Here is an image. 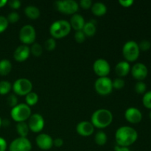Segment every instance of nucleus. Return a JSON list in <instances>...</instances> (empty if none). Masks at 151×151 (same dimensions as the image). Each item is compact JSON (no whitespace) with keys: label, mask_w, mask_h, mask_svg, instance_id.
<instances>
[{"label":"nucleus","mask_w":151,"mask_h":151,"mask_svg":"<svg viewBox=\"0 0 151 151\" xmlns=\"http://www.w3.org/2000/svg\"><path fill=\"white\" fill-rule=\"evenodd\" d=\"M140 54L139 45L136 41H127L122 47V55L127 62H134L138 59Z\"/></svg>","instance_id":"5"},{"label":"nucleus","mask_w":151,"mask_h":151,"mask_svg":"<svg viewBox=\"0 0 151 151\" xmlns=\"http://www.w3.org/2000/svg\"><path fill=\"white\" fill-rule=\"evenodd\" d=\"M82 30L86 37L94 36L96 33V31H97V27H96L95 23L93 21L86 22Z\"/></svg>","instance_id":"22"},{"label":"nucleus","mask_w":151,"mask_h":151,"mask_svg":"<svg viewBox=\"0 0 151 151\" xmlns=\"http://www.w3.org/2000/svg\"><path fill=\"white\" fill-rule=\"evenodd\" d=\"M91 12L96 16H103L107 12V7L102 2H95L91 6Z\"/></svg>","instance_id":"20"},{"label":"nucleus","mask_w":151,"mask_h":151,"mask_svg":"<svg viewBox=\"0 0 151 151\" xmlns=\"http://www.w3.org/2000/svg\"><path fill=\"white\" fill-rule=\"evenodd\" d=\"M146 89H147V86L143 81H138L136 83L134 90L136 92L139 94H143L145 93Z\"/></svg>","instance_id":"29"},{"label":"nucleus","mask_w":151,"mask_h":151,"mask_svg":"<svg viewBox=\"0 0 151 151\" xmlns=\"http://www.w3.org/2000/svg\"><path fill=\"white\" fill-rule=\"evenodd\" d=\"M29 50H30V54L35 56V57H39L43 53V47H41V45H40L39 44H37V43L32 44Z\"/></svg>","instance_id":"28"},{"label":"nucleus","mask_w":151,"mask_h":151,"mask_svg":"<svg viewBox=\"0 0 151 151\" xmlns=\"http://www.w3.org/2000/svg\"><path fill=\"white\" fill-rule=\"evenodd\" d=\"M24 13L27 17L32 19V20H35V19H38L40 15H41V12H40L39 9L33 5H29L25 7Z\"/></svg>","instance_id":"21"},{"label":"nucleus","mask_w":151,"mask_h":151,"mask_svg":"<svg viewBox=\"0 0 151 151\" xmlns=\"http://www.w3.org/2000/svg\"><path fill=\"white\" fill-rule=\"evenodd\" d=\"M16 131H17L18 134L20 137H23V138H27L28 134L29 132V127H28L27 123L25 122H18L17 125L16 126Z\"/></svg>","instance_id":"24"},{"label":"nucleus","mask_w":151,"mask_h":151,"mask_svg":"<svg viewBox=\"0 0 151 151\" xmlns=\"http://www.w3.org/2000/svg\"><path fill=\"white\" fill-rule=\"evenodd\" d=\"M25 100H26V104L27 106H35L38 101V95L35 92L31 91L25 96Z\"/></svg>","instance_id":"26"},{"label":"nucleus","mask_w":151,"mask_h":151,"mask_svg":"<svg viewBox=\"0 0 151 151\" xmlns=\"http://www.w3.org/2000/svg\"><path fill=\"white\" fill-rule=\"evenodd\" d=\"M9 22L7 18L3 16H0V33L4 32L8 27Z\"/></svg>","instance_id":"36"},{"label":"nucleus","mask_w":151,"mask_h":151,"mask_svg":"<svg viewBox=\"0 0 151 151\" xmlns=\"http://www.w3.org/2000/svg\"><path fill=\"white\" fill-rule=\"evenodd\" d=\"M76 131L77 133L81 137H90L94 133V127L91 122L82 121L77 125Z\"/></svg>","instance_id":"16"},{"label":"nucleus","mask_w":151,"mask_h":151,"mask_svg":"<svg viewBox=\"0 0 151 151\" xmlns=\"http://www.w3.org/2000/svg\"><path fill=\"white\" fill-rule=\"evenodd\" d=\"M12 88V85L7 81H0V95L8 94Z\"/></svg>","instance_id":"27"},{"label":"nucleus","mask_w":151,"mask_h":151,"mask_svg":"<svg viewBox=\"0 0 151 151\" xmlns=\"http://www.w3.org/2000/svg\"><path fill=\"white\" fill-rule=\"evenodd\" d=\"M142 103L145 107L151 109V91L145 93L142 97Z\"/></svg>","instance_id":"30"},{"label":"nucleus","mask_w":151,"mask_h":151,"mask_svg":"<svg viewBox=\"0 0 151 151\" xmlns=\"http://www.w3.org/2000/svg\"><path fill=\"white\" fill-rule=\"evenodd\" d=\"M112 86H113V88L120 90L125 86V81H124L123 79L120 78H116V79H114L112 81Z\"/></svg>","instance_id":"32"},{"label":"nucleus","mask_w":151,"mask_h":151,"mask_svg":"<svg viewBox=\"0 0 151 151\" xmlns=\"http://www.w3.org/2000/svg\"><path fill=\"white\" fill-rule=\"evenodd\" d=\"M36 32L35 29L32 25L27 24L22 27L19 31V40L24 45H29L34 44Z\"/></svg>","instance_id":"8"},{"label":"nucleus","mask_w":151,"mask_h":151,"mask_svg":"<svg viewBox=\"0 0 151 151\" xmlns=\"http://www.w3.org/2000/svg\"><path fill=\"white\" fill-rule=\"evenodd\" d=\"M138 139V133L130 126H122L118 128L115 133V140L119 147H128L134 144Z\"/></svg>","instance_id":"1"},{"label":"nucleus","mask_w":151,"mask_h":151,"mask_svg":"<svg viewBox=\"0 0 151 151\" xmlns=\"http://www.w3.org/2000/svg\"><path fill=\"white\" fill-rule=\"evenodd\" d=\"M37 146L43 150H48L53 147V139L49 134H40L35 139Z\"/></svg>","instance_id":"14"},{"label":"nucleus","mask_w":151,"mask_h":151,"mask_svg":"<svg viewBox=\"0 0 151 151\" xmlns=\"http://www.w3.org/2000/svg\"><path fill=\"white\" fill-rule=\"evenodd\" d=\"M12 88L15 94L19 96H26L32 91V83L27 78H19L15 81Z\"/></svg>","instance_id":"7"},{"label":"nucleus","mask_w":151,"mask_h":151,"mask_svg":"<svg viewBox=\"0 0 151 151\" xmlns=\"http://www.w3.org/2000/svg\"><path fill=\"white\" fill-rule=\"evenodd\" d=\"M149 117H150V119H151V111H150V113H149Z\"/></svg>","instance_id":"46"},{"label":"nucleus","mask_w":151,"mask_h":151,"mask_svg":"<svg viewBox=\"0 0 151 151\" xmlns=\"http://www.w3.org/2000/svg\"><path fill=\"white\" fill-rule=\"evenodd\" d=\"M1 124H2V122H1V118H0V128H1Z\"/></svg>","instance_id":"45"},{"label":"nucleus","mask_w":151,"mask_h":151,"mask_svg":"<svg viewBox=\"0 0 151 151\" xmlns=\"http://www.w3.org/2000/svg\"><path fill=\"white\" fill-rule=\"evenodd\" d=\"M31 109L26 103L18 104L11 109L10 116L11 118L18 123V122H25L31 116Z\"/></svg>","instance_id":"4"},{"label":"nucleus","mask_w":151,"mask_h":151,"mask_svg":"<svg viewBox=\"0 0 151 151\" xmlns=\"http://www.w3.org/2000/svg\"><path fill=\"white\" fill-rule=\"evenodd\" d=\"M80 6L83 9L87 10V9H89L91 7V6H92V1L91 0H81L80 1Z\"/></svg>","instance_id":"39"},{"label":"nucleus","mask_w":151,"mask_h":151,"mask_svg":"<svg viewBox=\"0 0 151 151\" xmlns=\"http://www.w3.org/2000/svg\"><path fill=\"white\" fill-rule=\"evenodd\" d=\"M86 38V36L84 34V32H83V30L76 31V32L75 34V39L77 43L82 44V43H83L85 41Z\"/></svg>","instance_id":"34"},{"label":"nucleus","mask_w":151,"mask_h":151,"mask_svg":"<svg viewBox=\"0 0 151 151\" xmlns=\"http://www.w3.org/2000/svg\"><path fill=\"white\" fill-rule=\"evenodd\" d=\"M7 103L10 107H11L13 109V107H15L16 106L18 105V98L16 96V94H10V95L7 97Z\"/></svg>","instance_id":"33"},{"label":"nucleus","mask_w":151,"mask_h":151,"mask_svg":"<svg viewBox=\"0 0 151 151\" xmlns=\"http://www.w3.org/2000/svg\"><path fill=\"white\" fill-rule=\"evenodd\" d=\"M30 55L29 47L27 45H21L15 50L13 58L18 62H24L29 58Z\"/></svg>","instance_id":"17"},{"label":"nucleus","mask_w":151,"mask_h":151,"mask_svg":"<svg viewBox=\"0 0 151 151\" xmlns=\"http://www.w3.org/2000/svg\"><path fill=\"white\" fill-rule=\"evenodd\" d=\"M28 127L29 131L33 133H39L44 129V119L40 114H31L28 119Z\"/></svg>","instance_id":"12"},{"label":"nucleus","mask_w":151,"mask_h":151,"mask_svg":"<svg viewBox=\"0 0 151 151\" xmlns=\"http://www.w3.org/2000/svg\"><path fill=\"white\" fill-rule=\"evenodd\" d=\"M55 7L57 10L63 14L74 15L78 12L79 4L74 0H63L55 1Z\"/></svg>","instance_id":"6"},{"label":"nucleus","mask_w":151,"mask_h":151,"mask_svg":"<svg viewBox=\"0 0 151 151\" xmlns=\"http://www.w3.org/2000/svg\"><path fill=\"white\" fill-rule=\"evenodd\" d=\"M107 135L103 131H98L94 137V141L95 143L99 146H103L107 142Z\"/></svg>","instance_id":"25"},{"label":"nucleus","mask_w":151,"mask_h":151,"mask_svg":"<svg viewBox=\"0 0 151 151\" xmlns=\"http://www.w3.org/2000/svg\"><path fill=\"white\" fill-rule=\"evenodd\" d=\"M131 72V66L128 62L120 61L115 66V72L119 77H125Z\"/></svg>","instance_id":"19"},{"label":"nucleus","mask_w":151,"mask_h":151,"mask_svg":"<svg viewBox=\"0 0 151 151\" xmlns=\"http://www.w3.org/2000/svg\"><path fill=\"white\" fill-rule=\"evenodd\" d=\"M138 45L139 50H142V51H147V50H149L150 49L151 43L150 41H147V40H143Z\"/></svg>","instance_id":"37"},{"label":"nucleus","mask_w":151,"mask_h":151,"mask_svg":"<svg viewBox=\"0 0 151 151\" xmlns=\"http://www.w3.org/2000/svg\"><path fill=\"white\" fill-rule=\"evenodd\" d=\"M112 121H113V114L111 111L108 109H98L91 115V122L94 128H100V129L106 128L111 124Z\"/></svg>","instance_id":"2"},{"label":"nucleus","mask_w":151,"mask_h":151,"mask_svg":"<svg viewBox=\"0 0 151 151\" xmlns=\"http://www.w3.org/2000/svg\"><path fill=\"white\" fill-rule=\"evenodd\" d=\"M125 118L130 123L138 124L142 121V114L141 111L138 109L131 107L125 111Z\"/></svg>","instance_id":"15"},{"label":"nucleus","mask_w":151,"mask_h":151,"mask_svg":"<svg viewBox=\"0 0 151 151\" xmlns=\"http://www.w3.org/2000/svg\"><path fill=\"white\" fill-rule=\"evenodd\" d=\"M9 7L13 10H17L21 7V1L19 0H11L10 1H7Z\"/></svg>","instance_id":"38"},{"label":"nucleus","mask_w":151,"mask_h":151,"mask_svg":"<svg viewBox=\"0 0 151 151\" xmlns=\"http://www.w3.org/2000/svg\"><path fill=\"white\" fill-rule=\"evenodd\" d=\"M32 144L27 138L18 137L9 146V151H30Z\"/></svg>","instance_id":"10"},{"label":"nucleus","mask_w":151,"mask_h":151,"mask_svg":"<svg viewBox=\"0 0 151 151\" xmlns=\"http://www.w3.org/2000/svg\"><path fill=\"white\" fill-rule=\"evenodd\" d=\"M44 47L48 51H52V50H54L56 47V41L55 40V38H48L46 41L45 44H44Z\"/></svg>","instance_id":"31"},{"label":"nucleus","mask_w":151,"mask_h":151,"mask_svg":"<svg viewBox=\"0 0 151 151\" xmlns=\"http://www.w3.org/2000/svg\"><path fill=\"white\" fill-rule=\"evenodd\" d=\"M71 25L66 20H58L53 22L50 27V32L53 38H63L71 32Z\"/></svg>","instance_id":"3"},{"label":"nucleus","mask_w":151,"mask_h":151,"mask_svg":"<svg viewBox=\"0 0 151 151\" xmlns=\"http://www.w3.org/2000/svg\"><path fill=\"white\" fill-rule=\"evenodd\" d=\"M94 88L96 91L102 96L109 95L114 89L112 81L108 77L97 78L94 83Z\"/></svg>","instance_id":"9"},{"label":"nucleus","mask_w":151,"mask_h":151,"mask_svg":"<svg viewBox=\"0 0 151 151\" xmlns=\"http://www.w3.org/2000/svg\"><path fill=\"white\" fill-rule=\"evenodd\" d=\"M19 18H20V16H19V13H16V12H12V13H9L7 19L9 23L15 24L19 20Z\"/></svg>","instance_id":"35"},{"label":"nucleus","mask_w":151,"mask_h":151,"mask_svg":"<svg viewBox=\"0 0 151 151\" xmlns=\"http://www.w3.org/2000/svg\"><path fill=\"white\" fill-rule=\"evenodd\" d=\"M7 147V142L4 139L0 137V151H6Z\"/></svg>","instance_id":"41"},{"label":"nucleus","mask_w":151,"mask_h":151,"mask_svg":"<svg viewBox=\"0 0 151 151\" xmlns=\"http://www.w3.org/2000/svg\"><path fill=\"white\" fill-rule=\"evenodd\" d=\"M12 70L11 62L7 59H3L0 60V75L6 76Z\"/></svg>","instance_id":"23"},{"label":"nucleus","mask_w":151,"mask_h":151,"mask_svg":"<svg viewBox=\"0 0 151 151\" xmlns=\"http://www.w3.org/2000/svg\"><path fill=\"white\" fill-rule=\"evenodd\" d=\"M134 1L133 0H119V3L121 6L124 7H129L134 4Z\"/></svg>","instance_id":"40"},{"label":"nucleus","mask_w":151,"mask_h":151,"mask_svg":"<svg viewBox=\"0 0 151 151\" xmlns=\"http://www.w3.org/2000/svg\"><path fill=\"white\" fill-rule=\"evenodd\" d=\"M7 4V0H0V8L3 7L4 6H5Z\"/></svg>","instance_id":"44"},{"label":"nucleus","mask_w":151,"mask_h":151,"mask_svg":"<svg viewBox=\"0 0 151 151\" xmlns=\"http://www.w3.org/2000/svg\"><path fill=\"white\" fill-rule=\"evenodd\" d=\"M131 72L133 78L138 81H142L145 79L148 74L147 66L142 63H137L134 64L131 69Z\"/></svg>","instance_id":"13"},{"label":"nucleus","mask_w":151,"mask_h":151,"mask_svg":"<svg viewBox=\"0 0 151 151\" xmlns=\"http://www.w3.org/2000/svg\"><path fill=\"white\" fill-rule=\"evenodd\" d=\"M93 70L99 78L107 77L111 71L109 62L103 58H99L94 61L93 64Z\"/></svg>","instance_id":"11"},{"label":"nucleus","mask_w":151,"mask_h":151,"mask_svg":"<svg viewBox=\"0 0 151 151\" xmlns=\"http://www.w3.org/2000/svg\"><path fill=\"white\" fill-rule=\"evenodd\" d=\"M69 24H70L71 27L72 29H75V31H79L82 30L86 22L83 17L81 15L75 13V14L72 15Z\"/></svg>","instance_id":"18"},{"label":"nucleus","mask_w":151,"mask_h":151,"mask_svg":"<svg viewBox=\"0 0 151 151\" xmlns=\"http://www.w3.org/2000/svg\"><path fill=\"white\" fill-rule=\"evenodd\" d=\"M63 145V140L60 138H57L53 140V146H55L56 147H62Z\"/></svg>","instance_id":"42"},{"label":"nucleus","mask_w":151,"mask_h":151,"mask_svg":"<svg viewBox=\"0 0 151 151\" xmlns=\"http://www.w3.org/2000/svg\"><path fill=\"white\" fill-rule=\"evenodd\" d=\"M115 151H131L128 149V147H119V146H116L114 148Z\"/></svg>","instance_id":"43"}]
</instances>
